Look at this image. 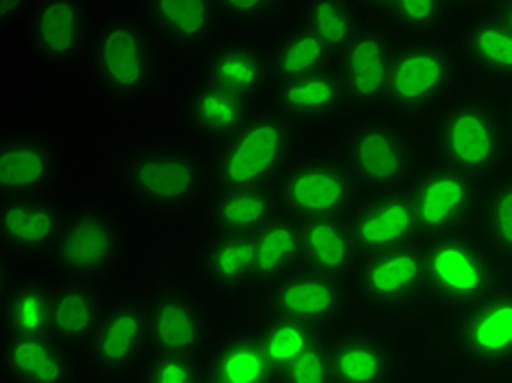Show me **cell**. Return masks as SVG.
<instances>
[{
	"mask_svg": "<svg viewBox=\"0 0 512 383\" xmlns=\"http://www.w3.org/2000/svg\"><path fill=\"white\" fill-rule=\"evenodd\" d=\"M147 16L162 38L184 49H195L215 36L219 5L195 3H147Z\"/></svg>",
	"mask_w": 512,
	"mask_h": 383,
	"instance_id": "1f68e13d",
	"label": "cell"
},
{
	"mask_svg": "<svg viewBox=\"0 0 512 383\" xmlns=\"http://www.w3.org/2000/svg\"><path fill=\"white\" fill-rule=\"evenodd\" d=\"M394 42L383 29H364L342 53L340 75L346 101L355 106H375L386 99Z\"/></svg>",
	"mask_w": 512,
	"mask_h": 383,
	"instance_id": "ffe728a7",
	"label": "cell"
},
{
	"mask_svg": "<svg viewBox=\"0 0 512 383\" xmlns=\"http://www.w3.org/2000/svg\"><path fill=\"white\" fill-rule=\"evenodd\" d=\"M0 11H3V18L11 20V18H18L22 14H27L29 5L22 3V0H3V3H0Z\"/></svg>",
	"mask_w": 512,
	"mask_h": 383,
	"instance_id": "ee69618b",
	"label": "cell"
},
{
	"mask_svg": "<svg viewBox=\"0 0 512 383\" xmlns=\"http://www.w3.org/2000/svg\"><path fill=\"white\" fill-rule=\"evenodd\" d=\"M184 106L195 130L215 138H230L254 114L252 99L208 79L191 86V90L186 92Z\"/></svg>",
	"mask_w": 512,
	"mask_h": 383,
	"instance_id": "83f0119b",
	"label": "cell"
},
{
	"mask_svg": "<svg viewBox=\"0 0 512 383\" xmlns=\"http://www.w3.org/2000/svg\"><path fill=\"white\" fill-rule=\"evenodd\" d=\"M0 370L7 383H73V351L55 335H0Z\"/></svg>",
	"mask_w": 512,
	"mask_h": 383,
	"instance_id": "e0dca14e",
	"label": "cell"
},
{
	"mask_svg": "<svg viewBox=\"0 0 512 383\" xmlns=\"http://www.w3.org/2000/svg\"><path fill=\"white\" fill-rule=\"evenodd\" d=\"M346 165L362 187L372 191L401 189L416 176V147L399 125L364 119L346 138Z\"/></svg>",
	"mask_w": 512,
	"mask_h": 383,
	"instance_id": "8fae6325",
	"label": "cell"
},
{
	"mask_svg": "<svg viewBox=\"0 0 512 383\" xmlns=\"http://www.w3.org/2000/svg\"><path fill=\"white\" fill-rule=\"evenodd\" d=\"M300 25L307 27L333 53H344L346 46L364 31L359 11L351 3H309Z\"/></svg>",
	"mask_w": 512,
	"mask_h": 383,
	"instance_id": "8d00e7d4",
	"label": "cell"
},
{
	"mask_svg": "<svg viewBox=\"0 0 512 383\" xmlns=\"http://www.w3.org/2000/svg\"><path fill=\"white\" fill-rule=\"evenodd\" d=\"M302 226V270L316 272L337 281L353 276L362 250L353 235L348 217L311 219Z\"/></svg>",
	"mask_w": 512,
	"mask_h": 383,
	"instance_id": "7402d4cb",
	"label": "cell"
},
{
	"mask_svg": "<svg viewBox=\"0 0 512 383\" xmlns=\"http://www.w3.org/2000/svg\"><path fill=\"white\" fill-rule=\"evenodd\" d=\"M362 254L421 243L410 189H383L368 195L348 215Z\"/></svg>",
	"mask_w": 512,
	"mask_h": 383,
	"instance_id": "9a60e30c",
	"label": "cell"
},
{
	"mask_svg": "<svg viewBox=\"0 0 512 383\" xmlns=\"http://www.w3.org/2000/svg\"><path fill=\"white\" fill-rule=\"evenodd\" d=\"M329 340L331 338L318 344L292 366L281 370L276 377V383H335L329 357Z\"/></svg>",
	"mask_w": 512,
	"mask_h": 383,
	"instance_id": "60d3db41",
	"label": "cell"
},
{
	"mask_svg": "<svg viewBox=\"0 0 512 383\" xmlns=\"http://www.w3.org/2000/svg\"><path fill=\"white\" fill-rule=\"evenodd\" d=\"M53 261L66 278L97 281L112 272L125 252V230L121 219L97 204H79L66 211Z\"/></svg>",
	"mask_w": 512,
	"mask_h": 383,
	"instance_id": "8992f818",
	"label": "cell"
},
{
	"mask_svg": "<svg viewBox=\"0 0 512 383\" xmlns=\"http://www.w3.org/2000/svg\"><path fill=\"white\" fill-rule=\"evenodd\" d=\"M200 274L217 292H237L254 283L252 237L213 232L200 250Z\"/></svg>",
	"mask_w": 512,
	"mask_h": 383,
	"instance_id": "f546056e",
	"label": "cell"
},
{
	"mask_svg": "<svg viewBox=\"0 0 512 383\" xmlns=\"http://www.w3.org/2000/svg\"><path fill=\"white\" fill-rule=\"evenodd\" d=\"M147 320L151 346L158 353L193 357L211 335V320L202 300L180 285H162L147 298Z\"/></svg>",
	"mask_w": 512,
	"mask_h": 383,
	"instance_id": "5bb4252c",
	"label": "cell"
},
{
	"mask_svg": "<svg viewBox=\"0 0 512 383\" xmlns=\"http://www.w3.org/2000/svg\"><path fill=\"white\" fill-rule=\"evenodd\" d=\"M276 3H263V0H235V3H219V11L237 22H261L272 16Z\"/></svg>",
	"mask_w": 512,
	"mask_h": 383,
	"instance_id": "b9f144b4",
	"label": "cell"
},
{
	"mask_svg": "<svg viewBox=\"0 0 512 383\" xmlns=\"http://www.w3.org/2000/svg\"><path fill=\"white\" fill-rule=\"evenodd\" d=\"M464 53L477 73L488 79H512V31L493 16L471 22L464 38Z\"/></svg>",
	"mask_w": 512,
	"mask_h": 383,
	"instance_id": "e575fe53",
	"label": "cell"
},
{
	"mask_svg": "<svg viewBox=\"0 0 512 383\" xmlns=\"http://www.w3.org/2000/svg\"><path fill=\"white\" fill-rule=\"evenodd\" d=\"M508 127H510V136H512V97H510V103H508Z\"/></svg>",
	"mask_w": 512,
	"mask_h": 383,
	"instance_id": "bcb514c9",
	"label": "cell"
},
{
	"mask_svg": "<svg viewBox=\"0 0 512 383\" xmlns=\"http://www.w3.org/2000/svg\"><path fill=\"white\" fill-rule=\"evenodd\" d=\"M480 211L486 246L497 259L512 263V173H502L491 182Z\"/></svg>",
	"mask_w": 512,
	"mask_h": 383,
	"instance_id": "74e56055",
	"label": "cell"
},
{
	"mask_svg": "<svg viewBox=\"0 0 512 383\" xmlns=\"http://www.w3.org/2000/svg\"><path fill=\"white\" fill-rule=\"evenodd\" d=\"M53 324V283L36 276L11 283L3 296V331L49 335Z\"/></svg>",
	"mask_w": 512,
	"mask_h": 383,
	"instance_id": "d6a6232c",
	"label": "cell"
},
{
	"mask_svg": "<svg viewBox=\"0 0 512 383\" xmlns=\"http://www.w3.org/2000/svg\"><path fill=\"white\" fill-rule=\"evenodd\" d=\"M488 16H493L495 20L502 22L506 29L512 31V0H502V3H493L488 5Z\"/></svg>",
	"mask_w": 512,
	"mask_h": 383,
	"instance_id": "7bdbcfd3",
	"label": "cell"
},
{
	"mask_svg": "<svg viewBox=\"0 0 512 383\" xmlns=\"http://www.w3.org/2000/svg\"><path fill=\"white\" fill-rule=\"evenodd\" d=\"M31 46L53 64L75 60L90 36V14L73 0H40L27 11Z\"/></svg>",
	"mask_w": 512,
	"mask_h": 383,
	"instance_id": "d6986e66",
	"label": "cell"
},
{
	"mask_svg": "<svg viewBox=\"0 0 512 383\" xmlns=\"http://www.w3.org/2000/svg\"><path fill=\"white\" fill-rule=\"evenodd\" d=\"M294 154V125L281 110L254 112L221 147V189H270L287 173Z\"/></svg>",
	"mask_w": 512,
	"mask_h": 383,
	"instance_id": "277c9868",
	"label": "cell"
},
{
	"mask_svg": "<svg viewBox=\"0 0 512 383\" xmlns=\"http://www.w3.org/2000/svg\"><path fill=\"white\" fill-rule=\"evenodd\" d=\"M357 294L379 311H405L427 298L423 241L364 254L353 274Z\"/></svg>",
	"mask_w": 512,
	"mask_h": 383,
	"instance_id": "7c38bea8",
	"label": "cell"
},
{
	"mask_svg": "<svg viewBox=\"0 0 512 383\" xmlns=\"http://www.w3.org/2000/svg\"><path fill=\"white\" fill-rule=\"evenodd\" d=\"M410 195L423 241L467 232L484 197L480 182L442 162L416 173Z\"/></svg>",
	"mask_w": 512,
	"mask_h": 383,
	"instance_id": "9c48e42d",
	"label": "cell"
},
{
	"mask_svg": "<svg viewBox=\"0 0 512 383\" xmlns=\"http://www.w3.org/2000/svg\"><path fill=\"white\" fill-rule=\"evenodd\" d=\"M125 193L147 211H184L206 189L204 162L189 147L147 143L134 147L121 167Z\"/></svg>",
	"mask_w": 512,
	"mask_h": 383,
	"instance_id": "3957f363",
	"label": "cell"
},
{
	"mask_svg": "<svg viewBox=\"0 0 512 383\" xmlns=\"http://www.w3.org/2000/svg\"><path fill=\"white\" fill-rule=\"evenodd\" d=\"M276 103L289 121H320L335 114L346 103L340 68L278 81Z\"/></svg>",
	"mask_w": 512,
	"mask_h": 383,
	"instance_id": "484cf974",
	"label": "cell"
},
{
	"mask_svg": "<svg viewBox=\"0 0 512 383\" xmlns=\"http://www.w3.org/2000/svg\"><path fill=\"white\" fill-rule=\"evenodd\" d=\"M202 377L191 355L156 353L145 366L143 383H202Z\"/></svg>",
	"mask_w": 512,
	"mask_h": 383,
	"instance_id": "ab89813d",
	"label": "cell"
},
{
	"mask_svg": "<svg viewBox=\"0 0 512 383\" xmlns=\"http://www.w3.org/2000/svg\"><path fill=\"white\" fill-rule=\"evenodd\" d=\"M254 283L274 287L302 270V226L298 219L281 215L252 237Z\"/></svg>",
	"mask_w": 512,
	"mask_h": 383,
	"instance_id": "f1b7e54d",
	"label": "cell"
},
{
	"mask_svg": "<svg viewBox=\"0 0 512 383\" xmlns=\"http://www.w3.org/2000/svg\"><path fill=\"white\" fill-rule=\"evenodd\" d=\"M272 77L267 53L252 42H219L206 53L204 79L235 90L248 99L261 95Z\"/></svg>",
	"mask_w": 512,
	"mask_h": 383,
	"instance_id": "d4e9b609",
	"label": "cell"
},
{
	"mask_svg": "<svg viewBox=\"0 0 512 383\" xmlns=\"http://www.w3.org/2000/svg\"><path fill=\"white\" fill-rule=\"evenodd\" d=\"M324 331L327 329L313 327L309 322L270 313L263 329L259 331V338L276 373H281V370L292 366L300 357H305L318 344L327 340Z\"/></svg>",
	"mask_w": 512,
	"mask_h": 383,
	"instance_id": "d590c367",
	"label": "cell"
},
{
	"mask_svg": "<svg viewBox=\"0 0 512 383\" xmlns=\"http://www.w3.org/2000/svg\"><path fill=\"white\" fill-rule=\"evenodd\" d=\"M351 305L344 281L300 270L272 287L270 313L309 322L313 327L329 329L340 322Z\"/></svg>",
	"mask_w": 512,
	"mask_h": 383,
	"instance_id": "2e32d148",
	"label": "cell"
},
{
	"mask_svg": "<svg viewBox=\"0 0 512 383\" xmlns=\"http://www.w3.org/2000/svg\"><path fill=\"white\" fill-rule=\"evenodd\" d=\"M281 211V197L272 189H221L208 204V222L215 232L254 237Z\"/></svg>",
	"mask_w": 512,
	"mask_h": 383,
	"instance_id": "4316f807",
	"label": "cell"
},
{
	"mask_svg": "<svg viewBox=\"0 0 512 383\" xmlns=\"http://www.w3.org/2000/svg\"><path fill=\"white\" fill-rule=\"evenodd\" d=\"M149 346L147 303L141 298H116L103 311L86 348L99 373L121 377L143 362Z\"/></svg>",
	"mask_w": 512,
	"mask_h": 383,
	"instance_id": "4fadbf2b",
	"label": "cell"
},
{
	"mask_svg": "<svg viewBox=\"0 0 512 383\" xmlns=\"http://www.w3.org/2000/svg\"><path fill=\"white\" fill-rule=\"evenodd\" d=\"M434 145L438 162L475 182L502 176L512 156L508 116L486 97H464L438 114Z\"/></svg>",
	"mask_w": 512,
	"mask_h": 383,
	"instance_id": "6da1fadb",
	"label": "cell"
},
{
	"mask_svg": "<svg viewBox=\"0 0 512 383\" xmlns=\"http://www.w3.org/2000/svg\"><path fill=\"white\" fill-rule=\"evenodd\" d=\"M57 169H60V152L49 138L11 134L0 141L3 197L44 193L53 184Z\"/></svg>",
	"mask_w": 512,
	"mask_h": 383,
	"instance_id": "44dd1931",
	"label": "cell"
},
{
	"mask_svg": "<svg viewBox=\"0 0 512 383\" xmlns=\"http://www.w3.org/2000/svg\"><path fill=\"white\" fill-rule=\"evenodd\" d=\"M427 298L460 311L506 287V272L495 252L469 232L423 241Z\"/></svg>",
	"mask_w": 512,
	"mask_h": 383,
	"instance_id": "7a4b0ae2",
	"label": "cell"
},
{
	"mask_svg": "<svg viewBox=\"0 0 512 383\" xmlns=\"http://www.w3.org/2000/svg\"><path fill=\"white\" fill-rule=\"evenodd\" d=\"M333 57L335 53L329 46L320 42L302 25L283 31L270 46V51H267L272 75L278 81L296 79L302 75L324 71V68H331Z\"/></svg>",
	"mask_w": 512,
	"mask_h": 383,
	"instance_id": "836d02e7",
	"label": "cell"
},
{
	"mask_svg": "<svg viewBox=\"0 0 512 383\" xmlns=\"http://www.w3.org/2000/svg\"><path fill=\"white\" fill-rule=\"evenodd\" d=\"M329 357L335 383H392L397 370L390 344L366 329L331 338Z\"/></svg>",
	"mask_w": 512,
	"mask_h": 383,
	"instance_id": "603a6c76",
	"label": "cell"
},
{
	"mask_svg": "<svg viewBox=\"0 0 512 383\" xmlns=\"http://www.w3.org/2000/svg\"><path fill=\"white\" fill-rule=\"evenodd\" d=\"M108 303L97 287L77 278H62L53 283V324L51 335L68 348L88 346L92 333Z\"/></svg>",
	"mask_w": 512,
	"mask_h": 383,
	"instance_id": "cb8c5ba5",
	"label": "cell"
},
{
	"mask_svg": "<svg viewBox=\"0 0 512 383\" xmlns=\"http://www.w3.org/2000/svg\"><path fill=\"white\" fill-rule=\"evenodd\" d=\"M381 9L394 27L429 33L445 25L451 5L436 0H397V3H383Z\"/></svg>",
	"mask_w": 512,
	"mask_h": 383,
	"instance_id": "f35d334b",
	"label": "cell"
},
{
	"mask_svg": "<svg viewBox=\"0 0 512 383\" xmlns=\"http://www.w3.org/2000/svg\"><path fill=\"white\" fill-rule=\"evenodd\" d=\"M447 338L464 362L475 368L491 373L512 368V285L453 311Z\"/></svg>",
	"mask_w": 512,
	"mask_h": 383,
	"instance_id": "30bf717a",
	"label": "cell"
},
{
	"mask_svg": "<svg viewBox=\"0 0 512 383\" xmlns=\"http://www.w3.org/2000/svg\"><path fill=\"white\" fill-rule=\"evenodd\" d=\"M362 184L346 160L311 156L287 169L281 180V206L298 222L348 217L359 204Z\"/></svg>",
	"mask_w": 512,
	"mask_h": 383,
	"instance_id": "52a82bcc",
	"label": "cell"
},
{
	"mask_svg": "<svg viewBox=\"0 0 512 383\" xmlns=\"http://www.w3.org/2000/svg\"><path fill=\"white\" fill-rule=\"evenodd\" d=\"M66 211L53 195H11L0 204V239L9 254H40L53 248Z\"/></svg>",
	"mask_w": 512,
	"mask_h": 383,
	"instance_id": "ac0fdd59",
	"label": "cell"
},
{
	"mask_svg": "<svg viewBox=\"0 0 512 383\" xmlns=\"http://www.w3.org/2000/svg\"><path fill=\"white\" fill-rule=\"evenodd\" d=\"M456 57L434 40H416L394 53L386 88L388 108L403 116L432 110L456 81Z\"/></svg>",
	"mask_w": 512,
	"mask_h": 383,
	"instance_id": "ba28073f",
	"label": "cell"
},
{
	"mask_svg": "<svg viewBox=\"0 0 512 383\" xmlns=\"http://www.w3.org/2000/svg\"><path fill=\"white\" fill-rule=\"evenodd\" d=\"M202 383H224L221 379H217L215 375H211V373H206L204 377H202Z\"/></svg>",
	"mask_w": 512,
	"mask_h": 383,
	"instance_id": "f6af8a7d",
	"label": "cell"
},
{
	"mask_svg": "<svg viewBox=\"0 0 512 383\" xmlns=\"http://www.w3.org/2000/svg\"><path fill=\"white\" fill-rule=\"evenodd\" d=\"M208 373L224 383H276V368L263 351L259 333L230 331L211 355Z\"/></svg>",
	"mask_w": 512,
	"mask_h": 383,
	"instance_id": "4dcf8cb0",
	"label": "cell"
},
{
	"mask_svg": "<svg viewBox=\"0 0 512 383\" xmlns=\"http://www.w3.org/2000/svg\"><path fill=\"white\" fill-rule=\"evenodd\" d=\"M92 71L112 97H141L156 84L160 60L156 42L141 20L110 16L90 42Z\"/></svg>",
	"mask_w": 512,
	"mask_h": 383,
	"instance_id": "5b68a950",
	"label": "cell"
}]
</instances>
